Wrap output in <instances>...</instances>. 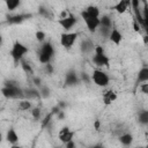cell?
<instances>
[{"mask_svg":"<svg viewBox=\"0 0 148 148\" xmlns=\"http://www.w3.org/2000/svg\"><path fill=\"white\" fill-rule=\"evenodd\" d=\"M27 52H28V47L24 44H22L20 42H15L13 47H12L10 56L14 59L15 62H18V61L21 62V60H23V57Z\"/></svg>","mask_w":148,"mask_h":148,"instance_id":"obj_1","label":"cell"},{"mask_svg":"<svg viewBox=\"0 0 148 148\" xmlns=\"http://www.w3.org/2000/svg\"><path fill=\"white\" fill-rule=\"evenodd\" d=\"M91 80L94 81V83L98 87H106L110 82V79L106 73H104L102 69H94L92 74H91Z\"/></svg>","mask_w":148,"mask_h":148,"instance_id":"obj_2","label":"cell"},{"mask_svg":"<svg viewBox=\"0 0 148 148\" xmlns=\"http://www.w3.org/2000/svg\"><path fill=\"white\" fill-rule=\"evenodd\" d=\"M76 38H77V34L76 32H65V34H61V36H60V44L65 49H71L73 46V44L75 43Z\"/></svg>","mask_w":148,"mask_h":148,"instance_id":"obj_3","label":"cell"},{"mask_svg":"<svg viewBox=\"0 0 148 148\" xmlns=\"http://www.w3.org/2000/svg\"><path fill=\"white\" fill-rule=\"evenodd\" d=\"M58 23L62 27L64 30H71L73 28V25L76 23V17L75 15H73L72 13H69V15L66 18H59Z\"/></svg>","mask_w":148,"mask_h":148,"instance_id":"obj_4","label":"cell"},{"mask_svg":"<svg viewBox=\"0 0 148 148\" xmlns=\"http://www.w3.org/2000/svg\"><path fill=\"white\" fill-rule=\"evenodd\" d=\"M92 61L98 67H109L110 64V59L106 54H94Z\"/></svg>","mask_w":148,"mask_h":148,"instance_id":"obj_5","label":"cell"},{"mask_svg":"<svg viewBox=\"0 0 148 148\" xmlns=\"http://www.w3.org/2000/svg\"><path fill=\"white\" fill-rule=\"evenodd\" d=\"M79 83V77L75 73V71H69L66 73L65 75V84L68 86V87H72V86H75Z\"/></svg>","mask_w":148,"mask_h":148,"instance_id":"obj_6","label":"cell"},{"mask_svg":"<svg viewBox=\"0 0 148 148\" xmlns=\"http://www.w3.org/2000/svg\"><path fill=\"white\" fill-rule=\"evenodd\" d=\"M86 24H87V28L90 32H96V30L99 28L101 25V22H99V17H89L87 18L86 21Z\"/></svg>","mask_w":148,"mask_h":148,"instance_id":"obj_7","label":"cell"},{"mask_svg":"<svg viewBox=\"0 0 148 148\" xmlns=\"http://www.w3.org/2000/svg\"><path fill=\"white\" fill-rule=\"evenodd\" d=\"M32 15L31 14H16V15H12L8 17V22L10 24H20L22 23L24 20L30 18Z\"/></svg>","mask_w":148,"mask_h":148,"instance_id":"obj_8","label":"cell"},{"mask_svg":"<svg viewBox=\"0 0 148 148\" xmlns=\"http://www.w3.org/2000/svg\"><path fill=\"white\" fill-rule=\"evenodd\" d=\"M130 6H131V1L130 0H120L119 2L116 3V6L113 7V9H116L117 13L123 14V13H125L128 9Z\"/></svg>","mask_w":148,"mask_h":148,"instance_id":"obj_9","label":"cell"},{"mask_svg":"<svg viewBox=\"0 0 148 148\" xmlns=\"http://www.w3.org/2000/svg\"><path fill=\"white\" fill-rule=\"evenodd\" d=\"M142 3V15H143V30L146 31V35H148V2L141 1Z\"/></svg>","mask_w":148,"mask_h":148,"instance_id":"obj_10","label":"cell"},{"mask_svg":"<svg viewBox=\"0 0 148 148\" xmlns=\"http://www.w3.org/2000/svg\"><path fill=\"white\" fill-rule=\"evenodd\" d=\"M116 99H117V94L114 91H112V90H106L103 94V103L105 105H110Z\"/></svg>","mask_w":148,"mask_h":148,"instance_id":"obj_11","label":"cell"},{"mask_svg":"<svg viewBox=\"0 0 148 148\" xmlns=\"http://www.w3.org/2000/svg\"><path fill=\"white\" fill-rule=\"evenodd\" d=\"M145 82H148V67H143L139 71L138 73V76H136V84H141V83H145Z\"/></svg>","mask_w":148,"mask_h":148,"instance_id":"obj_12","label":"cell"},{"mask_svg":"<svg viewBox=\"0 0 148 148\" xmlns=\"http://www.w3.org/2000/svg\"><path fill=\"white\" fill-rule=\"evenodd\" d=\"M109 38H110V40L113 43V44H116V45H119L120 43H121V39H123V35L116 29V28H113L112 30H111V32H110V36H109Z\"/></svg>","mask_w":148,"mask_h":148,"instance_id":"obj_13","label":"cell"},{"mask_svg":"<svg viewBox=\"0 0 148 148\" xmlns=\"http://www.w3.org/2000/svg\"><path fill=\"white\" fill-rule=\"evenodd\" d=\"M39 53L46 54V56H49V57L52 58L53 54H54V49H53V46H52V44H51L50 42H46V43H44V44L42 45Z\"/></svg>","mask_w":148,"mask_h":148,"instance_id":"obj_14","label":"cell"},{"mask_svg":"<svg viewBox=\"0 0 148 148\" xmlns=\"http://www.w3.org/2000/svg\"><path fill=\"white\" fill-rule=\"evenodd\" d=\"M6 139H7V141H8L10 145H17V142H18V135H17V133L15 132L14 128H10V130L7 132Z\"/></svg>","mask_w":148,"mask_h":148,"instance_id":"obj_15","label":"cell"},{"mask_svg":"<svg viewBox=\"0 0 148 148\" xmlns=\"http://www.w3.org/2000/svg\"><path fill=\"white\" fill-rule=\"evenodd\" d=\"M81 50H82V52L88 53V52H91L95 50V45L92 44V42L90 39H86L81 43Z\"/></svg>","mask_w":148,"mask_h":148,"instance_id":"obj_16","label":"cell"},{"mask_svg":"<svg viewBox=\"0 0 148 148\" xmlns=\"http://www.w3.org/2000/svg\"><path fill=\"white\" fill-rule=\"evenodd\" d=\"M119 141L123 146H131L133 142V135L130 133H124L119 136Z\"/></svg>","mask_w":148,"mask_h":148,"instance_id":"obj_17","label":"cell"},{"mask_svg":"<svg viewBox=\"0 0 148 148\" xmlns=\"http://www.w3.org/2000/svg\"><path fill=\"white\" fill-rule=\"evenodd\" d=\"M99 22H101V25H99V27H102V28H108V29H110L111 25H112L111 18H110L108 15H102V16L99 17Z\"/></svg>","mask_w":148,"mask_h":148,"instance_id":"obj_18","label":"cell"},{"mask_svg":"<svg viewBox=\"0 0 148 148\" xmlns=\"http://www.w3.org/2000/svg\"><path fill=\"white\" fill-rule=\"evenodd\" d=\"M138 120L141 125H148V110H142L139 112Z\"/></svg>","mask_w":148,"mask_h":148,"instance_id":"obj_19","label":"cell"},{"mask_svg":"<svg viewBox=\"0 0 148 148\" xmlns=\"http://www.w3.org/2000/svg\"><path fill=\"white\" fill-rule=\"evenodd\" d=\"M86 12L90 17H99V9L96 6H88L86 8Z\"/></svg>","mask_w":148,"mask_h":148,"instance_id":"obj_20","label":"cell"},{"mask_svg":"<svg viewBox=\"0 0 148 148\" xmlns=\"http://www.w3.org/2000/svg\"><path fill=\"white\" fill-rule=\"evenodd\" d=\"M73 138H74V132H73V131H69V132H67V133H65V134L59 135V140H60L62 143H67V142L72 141Z\"/></svg>","mask_w":148,"mask_h":148,"instance_id":"obj_21","label":"cell"},{"mask_svg":"<svg viewBox=\"0 0 148 148\" xmlns=\"http://www.w3.org/2000/svg\"><path fill=\"white\" fill-rule=\"evenodd\" d=\"M24 95L27 98H36L40 96V92L38 89H27L24 90Z\"/></svg>","mask_w":148,"mask_h":148,"instance_id":"obj_22","label":"cell"},{"mask_svg":"<svg viewBox=\"0 0 148 148\" xmlns=\"http://www.w3.org/2000/svg\"><path fill=\"white\" fill-rule=\"evenodd\" d=\"M31 109V102L29 99H21L18 102V110L21 111H27Z\"/></svg>","mask_w":148,"mask_h":148,"instance_id":"obj_23","label":"cell"},{"mask_svg":"<svg viewBox=\"0 0 148 148\" xmlns=\"http://www.w3.org/2000/svg\"><path fill=\"white\" fill-rule=\"evenodd\" d=\"M6 6L8 10H15L20 6V0H7Z\"/></svg>","mask_w":148,"mask_h":148,"instance_id":"obj_24","label":"cell"},{"mask_svg":"<svg viewBox=\"0 0 148 148\" xmlns=\"http://www.w3.org/2000/svg\"><path fill=\"white\" fill-rule=\"evenodd\" d=\"M21 67H22V69L27 73V74H29V75H31V74H34V69L31 68V66L27 62V61H24V60H21Z\"/></svg>","mask_w":148,"mask_h":148,"instance_id":"obj_25","label":"cell"},{"mask_svg":"<svg viewBox=\"0 0 148 148\" xmlns=\"http://www.w3.org/2000/svg\"><path fill=\"white\" fill-rule=\"evenodd\" d=\"M52 117H53V113H52V112H50V113H47V114L45 116V118H44L43 121H42V128H45V127L49 125V123L51 121Z\"/></svg>","mask_w":148,"mask_h":148,"instance_id":"obj_26","label":"cell"},{"mask_svg":"<svg viewBox=\"0 0 148 148\" xmlns=\"http://www.w3.org/2000/svg\"><path fill=\"white\" fill-rule=\"evenodd\" d=\"M39 92H40V96H42V97H49V95H50V90H49V88L45 87V86H42V87H40Z\"/></svg>","mask_w":148,"mask_h":148,"instance_id":"obj_27","label":"cell"},{"mask_svg":"<svg viewBox=\"0 0 148 148\" xmlns=\"http://www.w3.org/2000/svg\"><path fill=\"white\" fill-rule=\"evenodd\" d=\"M31 114H32L34 119L38 120L39 117H40V109H39V108H34V109L31 110Z\"/></svg>","mask_w":148,"mask_h":148,"instance_id":"obj_28","label":"cell"},{"mask_svg":"<svg viewBox=\"0 0 148 148\" xmlns=\"http://www.w3.org/2000/svg\"><path fill=\"white\" fill-rule=\"evenodd\" d=\"M36 38H37L38 42H44V39H45V32L38 30V31L36 32Z\"/></svg>","mask_w":148,"mask_h":148,"instance_id":"obj_29","label":"cell"},{"mask_svg":"<svg viewBox=\"0 0 148 148\" xmlns=\"http://www.w3.org/2000/svg\"><path fill=\"white\" fill-rule=\"evenodd\" d=\"M140 90H141V92H142V94L148 95V82L141 83V84H140Z\"/></svg>","mask_w":148,"mask_h":148,"instance_id":"obj_30","label":"cell"},{"mask_svg":"<svg viewBox=\"0 0 148 148\" xmlns=\"http://www.w3.org/2000/svg\"><path fill=\"white\" fill-rule=\"evenodd\" d=\"M98 29H99L101 35H103V36H108V37L110 36V32H111L110 29H108V28H102V27H99Z\"/></svg>","mask_w":148,"mask_h":148,"instance_id":"obj_31","label":"cell"},{"mask_svg":"<svg viewBox=\"0 0 148 148\" xmlns=\"http://www.w3.org/2000/svg\"><path fill=\"white\" fill-rule=\"evenodd\" d=\"M94 52H95V54H105V53H104V49H103V46H101V45H95Z\"/></svg>","mask_w":148,"mask_h":148,"instance_id":"obj_32","label":"cell"},{"mask_svg":"<svg viewBox=\"0 0 148 148\" xmlns=\"http://www.w3.org/2000/svg\"><path fill=\"white\" fill-rule=\"evenodd\" d=\"M32 81H34V84H35V86H37L38 88H40V87H42V80H40V77L35 76Z\"/></svg>","mask_w":148,"mask_h":148,"instance_id":"obj_33","label":"cell"},{"mask_svg":"<svg viewBox=\"0 0 148 148\" xmlns=\"http://www.w3.org/2000/svg\"><path fill=\"white\" fill-rule=\"evenodd\" d=\"M133 29H134L135 32H140V30H141V25H140L135 20L133 21Z\"/></svg>","mask_w":148,"mask_h":148,"instance_id":"obj_34","label":"cell"},{"mask_svg":"<svg viewBox=\"0 0 148 148\" xmlns=\"http://www.w3.org/2000/svg\"><path fill=\"white\" fill-rule=\"evenodd\" d=\"M45 72H46L47 74H52V72H53V67H52L51 64L45 65Z\"/></svg>","mask_w":148,"mask_h":148,"instance_id":"obj_35","label":"cell"},{"mask_svg":"<svg viewBox=\"0 0 148 148\" xmlns=\"http://www.w3.org/2000/svg\"><path fill=\"white\" fill-rule=\"evenodd\" d=\"M38 12H39V14H40V15H43V16H45V17H46V16H49L47 9H45V8H43V7H40Z\"/></svg>","mask_w":148,"mask_h":148,"instance_id":"obj_36","label":"cell"},{"mask_svg":"<svg viewBox=\"0 0 148 148\" xmlns=\"http://www.w3.org/2000/svg\"><path fill=\"white\" fill-rule=\"evenodd\" d=\"M75 147H76V145H75V142L73 140L67 142V143H65V148H75Z\"/></svg>","mask_w":148,"mask_h":148,"instance_id":"obj_37","label":"cell"},{"mask_svg":"<svg viewBox=\"0 0 148 148\" xmlns=\"http://www.w3.org/2000/svg\"><path fill=\"white\" fill-rule=\"evenodd\" d=\"M81 79H82V81H84L86 83H89V81H90L89 76H88L86 73H82V75H81Z\"/></svg>","mask_w":148,"mask_h":148,"instance_id":"obj_38","label":"cell"},{"mask_svg":"<svg viewBox=\"0 0 148 148\" xmlns=\"http://www.w3.org/2000/svg\"><path fill=\"white\" fill-rule=\"evenodd\" d=\"M99 127H101V121H99L98 119H96V120L94 121V128H95L96 131H98Z\"/></svg>","mask_w":148,"mask_h":148,"instance_id":"obj_39","label":"cell"},{"mask_svg":"<svg viewBox=\"0 0 148 148\" xmlns=\"http://www.w3.org/2000/svg\"><path fill=\"white\" fill-rule=\"evenodd\" d=\"M71 130H69V127H64V128H61L60 130V132H59V135H61V134H65V133H67V132H69Z\"/></svg>","mask_w":148,"mask_h":148,"instance_id":"obj_40","label":"cell"},{"mask_svg":"<svg viewBox=\"0 0 148 148\" xmlns=\"http://www.w3.org/2000/svg\"><path fill=\"white\" fill-rule=\"evenodd\" d=\"M68 15H69V14H68L66 10H62V12L60 13V17H59V18H66Z\"/></svg>","mask_w":148,"mask_h":148,"instance_id":"obj_41","label":"cell"},{"mask_svg":"<svg viewBox=\"0 0 148 148\" xmlns=\"http://www.w3.org/2000/svg\"><path fill=\"white\" fill-rule=\"evenodd\" d=\"M57 117H58V119H62V118H65V111H60V112L57 114Z\"/></svg>","mask_w":148,"mask_h":148,"instance_id":"obj_42","label":"cell"},{"mask_svg":"<svg viewBox=\"0 0 148 148\" xmlns=\"http://www.w3.org/2000/svg\"><path fill=\"white\" fill-rule=\"evenodd\" d=\"M142 39H143V44H145V45H148V35L145 34V35L142 36Z\"/></svg>","mask_w":148,"mask_h":148,"instance_id":"obj_43","label":"cell"},{"mask_svg":"<svg viewBox=\"0 0 148 148\" xmlns=\"http://www.w3.org/2000/svg\"><path fill=\"white\" fill-rule=\"evenodd\" d=\"M91 148H104V147H103L102 145H99V143H98V145H95V146H92Z\"/></svg>","mask_w":148,"mask_h":148,"instance_id":"obj_44","label":"cell"},{"mask_svg":"<svg viewBox=\"0 0 148 148\" xmlns=\"http://www.w3.org/2000/svg\"><path fill=\"white\" fill-rule=\"evenodd\" d=\"M10 148H22L21 146H18V145H12V147Z\"/></svg>","mask_w":148,"mask_h":148,"instance_id":"obj_45","label":"cell"},{"mask_svg":"<svg viewBox=\"0 0 148 148\" xmlns=\"http://www.w3.org/2000/svg\"><path fill=\"white\" fill-rule=\"evenodd\" d=\"M136 148H147V147H136Z\"/></svg>","mask_w":148,"mask_h":148,"instance_id":"obj_46","label":"cell"}]
</instances>
